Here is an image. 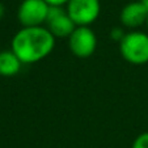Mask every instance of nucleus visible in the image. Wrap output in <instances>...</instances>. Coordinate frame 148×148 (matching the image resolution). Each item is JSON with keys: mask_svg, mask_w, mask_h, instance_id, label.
<instances>
[{"mask_svg": "<svg viewBox=\"0 0 148 148\" xmlns=\"http://www.w3.org/2000/svg\"><path fill=\"white\" fill-rule=\"evenodd\" d=\"M4 14H5V8H4L3 3H0V20L4 17Z\"/></svg>", "mask_w": 148, "mask_h": 148, "instance_id": "f8f14e48", "label": "nucleus"}, {"mask_svg": "<svg viewBox=\"0 0 148 148\" xmlns=\"http://www.w3.org/2000/svg\"><path fill=\"white\" fill-rule=\"evenodd\" d=\"M148 12L140 1H132L126 4L119 14V20L125 28L136 29L147 23Z\"/></svg>", "mask_w": 148, "mask_h": 148, "instance_id": "0eeeda50", "label": "nucleus"}, {"mask_svg": "<svg viewBox=\"0 0 148 148\" xmlns=\"http://www.w3.org/2000/svg\"><path fill=\"white\" fill-rule=\"evenodd\" d=\"M125 36H126V32L122 28H113L110 30V38H112V41L118 42V43L125 38Z\"/></svg>", "mask_w": 148, "mask_h": 148, "instance_id": "9d476101", "label": "nucleus"}, {"mask_svg": "<svg viewBox=\"0 0 148 148\" xmlns=\"http://www.w3.org/2000/svg\"><path fill=\"white\" fill-rule=\"evenodd\" d=\"M23 67V63L18 56L12 50L0 51V76L12 77L16 76Z\"/></svg>", "mask_w": 148, "mask_h": 148, "instance_id": "6e6552de", "label": "nucleus"}, {"mask_svg": "<svg viewBox=\"0 0 148 148\" xmlns=\"http://www.w3.org/2000/svg\"><path fill=\"white\" fill-rule=\"evenodd\" d=\"M68 16L76 26H89L100 16V0H70L67 3Z\"/></svg>", "mask_w": 148, "mask_h": 148, "instance_id": "7ed1b4c3", "label": "nucleus"}, {"mask_svg": "<svg viewBox=\"0 0 148 148\" xmlns=\"http://www.w3.org/2000/svg\"><path fill=\"white\" fill-rule=\"evenodd\" d=\"M68 47L77 58H89L97 49V37L89 26H76L68 38Z\"/></svg>", "mask_w": 148, "mask_h": 148, "instance_id": "39448f33", "label": "nucleus"}, {"mask_svg": "<svg viewBox=\"0 0 148 148\" xmlns=\"http://www.w3.org/2000/svg\"><path fill=\"white\" fill-rule=\"evenodd\" d=\"M140 3L144 5V8L147 9V12H148V0H140Z\"/></svg>", "mask_w": 148, "mask_h": 148, "instance_id": "ddd939ff", "label": "nucleus"}, {"mask_svg": "<svg viewBox=\"0 0 148 148\" xmlns=\"http://www.w3.org/2000/svg\"><path fill=\"white\" fill-rule=\"evenodd\" d=\"M46 28L55 38H70L76 25L63 7H50L46 18Z\"/></svg>", "mask_w": 148, "mask_h": 148, "instance_id": "423d86ee", "label": "nucleus"}, {"mask_svg": "<svg viewBox=\"0 0 148 148\" xmlns=\"http://www.w3.org/2000/svg\"><path fill=\"white\" fill-rule=\"evenodd\" d=\"M145 24H147V28H148V18H147V23H145Z\"/></svg>", "mask_w": 148, "mask_h": 148, "instance_id": "4468645a", "label": "nucleus"}, {"mask_svg": "<svg viewBox=\"0 0 148 148\" xmlns=\"http://www.w3.org/2000/svg\"><path fill=\"white\" fill-rule=\"evenodd\" d=\"M131 148H148V132H142L138 135Z\"/></svg>", "mask_w": 148, "mask_h": 148, "instance_id": "1a4fd4ad", "label": "nucleus"}, {"mask_svg": "<svg viewBox=\"0 0 148 148\" xmlns=\"http://www.w3.org/2000/svg\"><path fill=\"white\" fill-rule=\"evenodd\" d=\"M119 51L122 58L135 66L148 63V34L144 32L132 30L126 33L119 42Z\"/></svg>", "mask_w": 148, "mask_h": 148, "instance_id": "f03ea898", "label": "nucleus"}, {"mask_svg": "<svg viewBox=\"0 0 148 148\" xmlns=\"http://www.w3.org/2000/svg\"><path fill=\"white\" fill-rule=\"evenodd\" d=\"M45 1L50 7H63L64 4H67L70 0H45Z\"/></svg>", "mask_w": 148, "mask_h": 148, "instance_id": "9b49d317", "label": "nucleus"}, {"mask_svg": "<svg viewBox=\"0 0 148 148\" xmlns=\"http://www.w3.org/2000/svg\"><path fill=\"white\" fill-rule=\"evenodd\" d=\"M55 47V37L46 26L21 28L13 36L11 50L23 64H32L45 59Z\"/></svg>", "mask_w": 148, "mask_h": 148, "instance_id": "f257e3e1", "label": "nucleus"}, {"mask_svg": "<svg viewBox=\"0 0 148 148\" xmlns=\"http://www.w3.org/2000/svg\"><path fill=\"white\" fill-rule=\"evenodd\" d=\"M49 5L45 0H24L17 11V18L23 28L43 26L49 13Z\"/></svg>", "mask_w": 148, "mask_h": 148, "instance_id": "20e7f679", "label": "nucleus"}]
</instances>
